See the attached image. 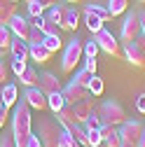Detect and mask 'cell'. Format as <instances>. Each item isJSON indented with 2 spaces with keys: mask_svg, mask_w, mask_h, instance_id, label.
Wrapping results in <instances>:
<instances>
[{
  "mask_svg": "<svg viewBox=\"0 0 145 147\" xmlns=\"http://www.w3.org/2000/svg\"><path fill=\"white\" fill-rule=\"evenodd\" d=\"M30 124H33V117H30V107L26 105L24 98L16 100L14 105V115H12V138H14V145L16 147H28V138H30Z\"/></svg>",
  "mask_w": 145,
  "mask_h": 147,
  "instance_id": "cell-1",
  "label": "cell"
},
{
  "mask_svg": "<svg viewBox=\"0 0 145 147\" xmlns=\"http://www.w3.org/2000/svg\"><path fill=\"white\" fill-rule=\"evenodd\" d=\"M82 56H84V40H80L77 35H75V38L66 45V49H63L61 70H63V72H72V70H75V65L82 61Z\"/></svg>",
  "mask_w": 145,
  "mask_h": 147,
  "instance_id": "cell-2",
  "label": "cell"
},
{
  "mask_svg": "<svg viewBox=\"0 0 145 147\" xmlns=\"http://www.w3.org/2000/svg\"><path fill=\"white\" fill-rule=\"evenodd\" d=\"M98 115L103 119V124H110V126H122L126 121V110L117 103V100H105L98 105Z\"/></svg>",
  "mask_w": 145,
  "mask_h": 147,
  "instance_id": "cell-3",
  "label": "cell"
},
{
  "mask_svg": "<svg viewBox=\"0 0 145 147\" xmlns=\"http://www.w3.org/2000/svg\"><path fill=\"white\" fill-rule=\"evenodd\" d=\"M59 131H61V124L56 119H42L38 124V136L45 147H59Z\"/></svg>",
  "mask_w": 145,
  "mask_h": 147,
  "instance_id": "cell-4",
  "label": "cell"
},
{
  "mask_svg": "<svg viewBox=\"0 0 145 147\" xmlns=\"http://www.w3.org/2000/svg\"><path fill=\"white\" fill-rule=\"evenodd\" d=\"M94 40L98 42V49L105 51V54H110V56H119V54H122V47H119L117 38H115L110 30L101 28L98 33H94Z\"/></svg>",
  "mask_w": 145,
  "mask_h": 147,
  "instance_id": "cell-5",
  "label": "cell"
},
{
  "mask_svg": "<svg viewBox=\"0 0 145 147\" xmlns=\"http://www.w3.org/2000/svg\"><path fill=\"white\" fill-rule=\"evenodd\" d=\"M138 35H140V16L138 12H129L122 24V40L124 45H129V42H136Z\"/></svg>",
  "mask_w": 145,
  "mask_h": 147,
  "instance_id": "cell-6",
  "label": "cell"
},
{
  "mask_svg": "<svg viewBox=\"0 0 145 147\" xmlns=\"http://www.w3.org/2000/svg\"><path fill=\"white\" fill-rule=\"evenodd\" d=\"M21 98L30 110H47V96L40 91V86H26Z\"/></svg>",
  "mask_w": 145,
  "mask_h": 147,
  "instance_id": "cell-7",
  "label": "cell"
},
{
  "mask_svg": "<svg viewBox=\"0 0 145 147\" xmlns=\"http://www.w3.org/2000/svg\"><path fill=\"white\" fill-rule=\"evenodd\" d=\"M61 94H63V98H66V105H75L77 100H82V98L89 96V89L82 86V84H77L75 80H72V82H68V84L61 89Z\"/></svg>",
  "mask_w": 145,
  "mask_h": 147,
  "instance_id": "cell-8",
  "label": "cell"
},
{
  "mask_svg": "<svg viewBox=\"0 0 145 147\" xmlns=\"http://www.w3.org/2000/svg\"><path fill=\"white\" fill-rule=\"evenodd\" d=\"M94 98H96V96L89 94L87 98L77 100L75 105H70V107H72V115H75V119H77L80 124H84V121L89 119V115H91L94 110H96V100H94Z\"/></svg>",
  "mask_w": 145,
  "mask_h": 147,
  "instance_id": "cell-9",
  "label": "cell"
},
{
  "mask_svg": "<svg viewBox=\"0 0 145 147\" xmlns=\"http://www.w3.org/2000/svg\"><path fill=\"white\" fill-rule=\"evenodd\" d=\"M143 133H145V126H143L140 121H124V124L119 126V136H122L124 142H133V145H136Z\"/></svg>",
  "mask_w": 145,
  "mask_h": 147,
  "instance_id": "cell-10",
  "label": "cell"
},
{
  "mask_svg": "<svg viewBox=\"0 0 145 147\" xmlns=\"http://www.w3.org/2000/svg\"><path fill=\"white\" fill-rule=\"evenodd\" d=\"M9 30L14 38H21V40H28V33H30V19L28 16H21L19 12H16L12 19H9Z\"/></svg>",
  "mask_w": 145,
  "mask_h": 147,
  "instance_id": "cell-11",
  "label": "cell"
},
{
  "mask_svg": "<svg viewBox=\"0 0 145 147\" xmlns=\"http://www.w3.org/2000/svg\"><path fill=\"white\" fill-rule=\"evenodd\" d=\"M38 86H40V91L45 96H49V94H56V91H61L63 86H61V80L54 75V72H40V80H38Z\"/></svg>",
  "mask_w": 145,
  "mask_h": 147,
  "instance_id": "cell-12",
  "label": "cell"
},
{
  "mask_svg": "<svg viewBox=\"0 0 145 147\" xmlns=\"http://www.w3.org/2000/svg\"><path fill=\"white\" fill-rule=\"evenodd\" d=\"M122 54H124V59L129 61L133 68H145V51H143V49H140L136 42H129V45H124Z\"/></svg>",
  "mask_w": 145,
  "mask_h": 147,
  "instance_id": "cell-13",
  "label": "cell"
},
{
  "mask_svg": "<svg viewBox=\"0 0 145 147\" xmlns=\"http://www.w3.org/2000/svg\"><path fill=\"white\" fill-rule=\"evenodd\" d=\"M49 56H51V51H49L42 42H38V45H28V59L35 61L38 65H45V63L49 61Z\"/></svg>",
  "mask_w": 145,
  "mask_h": 147,
  "instance_id": "cell-14",
  "label": "cell"
},
{
  "mask_svg": "<svg viewBox=\"0 0 145 147\" xmlns=\"http://www.w3.org/2000/svg\"><path fill=\"white\" fill-rule=\"evenodd\" d=\"M9 54L16 61H28V42L21 40V38H14L12 45H9Z\"/></svg>",
  "mask_w": 145,
  "mask_h": 147,
  "instance_id": "cell-15",
  "label": "cell"
},
{
  "mask_svg": "<svg viewBox=\"0 0 145 147\" xmlns=\"http://www.w3.org/2000/svg\"><path fill=\"white\" fill-rule=\"evenodd\" d=\"M0 98H3L5 107H14L16 100H19V89H16V84L5 82V84H3V94H0Z\"/></svg>",
  "mask_w": 145,
  "mask_h": 147,
  "instance_id": "cell-16",
  "label": "cell"
},
{
  "mask_svg": "<svg viewBox=\"0 0 145 147\" xmlns=\"http://www.w3.org/2000/svg\"><path fill=\"white\" fill-rule=\"evenodd\" d=\"M77 26H80V12L75 7H68L66 9V16H63V24H61V30L77 33Z\"/></svg>",
  "mask_w": 145,
  "mask_h": 147,
  "instance_id": "cell-17",
  "label": "cell"
},
{
  "mask_svg": "<svg viewBox=\"0 0 145 147\" xmlns=\"http://www.w3.org/2000/svg\"><path fill=\"white\" fill-rule=\"evenodd\" d=\"M14 14H16V3H12V0H0V26H7Z\"/></svg>",
  "mask_w": 145,
  "mask_h": 147,
  "instance_id": "cell-18",
  "label": "cell"
},
{
  "mask_svg": "<svg viewBox=\"0 0 145 147\" xmlns=\"http://www.w3.org/2000/svg\"><path fill=\"white\" fill-rule=\"evenodd\" d=\"M38 80H40L38 68H30V65H26V70L19 75V84L24 86H38Z\"/></svg>",
  "mask_w": 145,
  "mask_h": 147,
  "instance_id": "cell-19",
  "label": "cell"
},
{
  "mask_svg": "<svg viewBox=\"0 0 145 147\" xmlns=\"http://www.w3.org/2000/svg\"><path fill=\"white\" fill-rule=\"evenodd\" d=\"M56 121L61 124V128H70L72 124L77 121V119H75V115H72V107H70V105H66L61 112H56Z\"/></svg>",
  "mask_w": 145,
  "mask_h": 147,
  "instance_id": "cell-20",
  "label": "cell"
},
{
  "mask_svg": "<svg viewBox=\"0 0 145 147\" xmlns=\"http://www.w3.org/2000/svg\"><path fill=\"white\" fill-rule=\"evenodd\" d=\"M47 107L51 110L54 115H56V112H61V110L66 107V98H63V94H61V91H56V94H49V96H47Z\"/></svg>",
  "mask_w": 145,
  "mask_h": 147,
  "instance_id": "cell-21",
  "label": "cell"
},
{
  "mask_svg": "<svg viewBox=\"0 0 145 147\" xmlns=\"http://www.w3.org/2000/svg\"><path fill=\"white\" fill-rule=\"evenodd\" d=\"M66 131L72 136V138H75L82 147H87V126L84 124H80V121H75V124H72L70 128H66Z\"/></svg>",
  "mask_w": 145,
  "mask_h": 147,
  "instance_id": "cell-22",
  "label": "cell"
},
{
  "mask_svg": "<svg viewBox=\"0 0 145 147\" xmlns=\"http://www.w3.org/2000/svg\"><path fill=\"white\" fill-rule=\"evenodd\" d=\"M66 9H68V7H66L63 3H56L54 7H49L45 14L49 16L51 21H56V24H59V28H61V24H63V16H66Z\"/></svg>",
  "mask_w": 145,
  "mask_h": 147,
  "instance_id": "cell-23",
  "label": "cell"
},
{
  "mask_svg": "<svg viewBox=\"0 0 145 147\" xmlns=\"http://www.w3.org/2000/svg\"><path fill=\"white\" fill-rule=\"evenodd\" d=\"M84 24H87V28L91 30V33H98V30L103 28L105 21L101 19L98 14H94V12H84Z\"/></svg>",
  "mask_w": 145,
  "mask_h": 147,
  "instance_id": "cell-24",
  "label": "cell"
},
{
  "mask_svg": "<svg viewBox=\"0 0 145 147\" xmlns=\"http://www.w3.org/2000/svg\"><path fill=\"white\" fill-rule=\"evenodd\" d=\"M98 145H103L101 128H91V126H87V147H98Z\"/></svg>",
  "mask_w": 145,
  "mask_h": 147,
  "instance_id": "cell-25",
  "label": "cell"
},
{
  "mask_svg": "<svg viewBox=\"0 0 145 147\" xmlns=\"http://www.w3.org/2000/svg\"><path fill=\"white\" fill-rule=\"evenodd\" d=\"M126 7H129V0H110V3H108V12H110V16L124 14Z\"/></svg>",
  "mask_w": 145,
  "mask_h": 147,
  "instance_id": "cell-26",
  "label": "cell"
},
{
  "mask_svg": "<svg viewBox=\"0 0 145 147\" xmlns=\"http://www.w3.org/2000/svg\"><path fill=\"white\" fill-rule=\"evenodd\" d=\"M42 45L54 54V51H59L61 47H63V40H61V35H45V40H42Z\"/></svg>",
  "mask_w": 145,
  "mask_h": 147,
  "instance_id": "cell-27",
  "label": "cell"
},
{
  "mask_svg": "<svg viewBox=\"0 0 145 147\" xmlns=\"http://www.w3.org/2000/svg\"><path fill=\"white\" fill-rule=\"evenodd\" d=\"M59 147H82V145L72 138L66 128H61V131H59Z\"/></svg>",
  "mask_w": 145,
  "mask_h": 147,
  "instance_id": "cell-28",
  "label": "cell"
},
{
  "mask_svg": "<svg viewBox=\"0 0 145 147\" xmlns=\"http://www.w3.org/2000/svg\"><path fill=\"white\" fill-rule=\"evenodd\" d=\"M14 40V35L9 30V26H0V47H3L5 51H9V45Z\"/></svg>",
  "mask_w": 145,
  "mask_h": 147,
  "instance_id": "cell-29",
  "label": "cell"
},
{
  "mask_svg": "<svg viewBox=\"0 0 145 147\" xmlns=\"http://www.w3.org/2000/svg\"><path fill=\"white\" fill-rule=\"evenodd\" d=\"M26 9H28V19H35V16H42L45 14V7L35 0H26Z\"/></svg>",
  "mask_w": 145,
  "mask_h": 147,
  "instance_id": "cell-30",
  "label": "cell"
},
{
  "mask_svg": "<svg viewBox=\"0 0 145 147\" xmlns=\"http://www.w3.org/2000/svg\"><path fill=\"white\" fill-rule=\"evenodd\" d=\"M84 12H94V14H98L103 21H108V19H110V12H108V7H103V5H96V3H89V5L84 7Z\"/></svg>",
  "mask_w": 145,
  "mask_h": 147,
  "instance_id": "cell-31",
  "label": "cell"
},
{
  "mask_svg": "<svg viewBox=\"0 0 145 147\" xmlns=\"http://www.w3.org/2000/svg\"><path fill=\"white\" fill-rule=\"evenodd\" d=\"M87 89H89V94H91V96H101V94H103V89H105V84H103V80H101L98 75H94Z\"/></svg>",
  "mask_w": 145,
  "mask_h": 147,
  "instance_id": "cell-32",
  "label": "cell"
},
{
  "mask_svg": "<svg viewBox=\"0 0 145 147\" xmlns=\"http://www.w3.org/2000/svg\"><path fill=\"white\" fill-rule=\"evenodd\" d=\"M42 40H45V33H42L38 26L30 24V33H28V40H26V42H28V45H38V42H42Z\"/></svg>",
  "mask_w": 145,
  "mask_h": 147,
  "instance_id": "cell-33",
  "label": "cell"
},
{
  "mask_svg": "<svg viewBox=\"0 0 145 147\" xmlns=\"http://www.w3.org/2000/svg\"><path fill=\"white\" fill-rule=\"evenodd\" d=\"M91 77H94V75H91L89 70H84V68L75 72V82H77V84H82V86H89V82H91Z\"/></svg>",
  "mask_w": 145,
  "mask_h": 147,
  "instance_id": "cell-34",
  "label": "cell"
},
{
  "mask_svg": "<svg viewBox=\"0 0 145 147\" xmlns=\"http://www.w3.org/2000/svg\"><path fill=\"white\" fill-rule=\"evenodd\" d=\"M84 126H91V128H101V126H103V119H101V115H98V107L89 115V119L84 121Z\"/></svg>",
  "mask_w": 145,
  "mask_h": 147,
  "instance_id": "cell-35",
  "label": "cell"
},
{
  "mask_svg": "<svg viewBox=\"0 0 145 147\" xmlns=\"http://www.w3.org/2000/svg\"><path fill=\"white\" fill-rule=\"evenodd\" d=\"M101 49H98V42L91 38V40H84V56H96Z\"/></svg>",
  "mask_w": 145,
  "mask_h": 147,
  "instance_id": "cell-36",
  "label": "cell"
},
{
  "mask_svg": "<svg viewBox=\"0 0 145 147\" xmlns=\"http://www.w3.org/2000/svg\"><path fill=\"white\" fill-rule=\"evenodd\" d=\"M9 70L14 72V75H16V77H19V75H21V72L26 70V61H16V59H12V61H9Z\"/></svg>",
  "mask_w": 145,
  "mask_h": 147,
  "instance_id": "cell-37",
  "label": "cell"
},
{
  "mask_svg": "<svg viewBox=\"0 0 145 147\" xmlns=\"http://www.w3.org/2000/svg\"><path fill=\"white\" fill-rule=\"evenodd\" d=\"M96 68H98L96 56H84V70H89L91 75H96Z\"/></svg>",
  "mask_w": 145,
  "mask_h": 147,
  "instance_id": "cell-38",
  "label": "cell"
},
{
  "mask_svg": "<svg viewBox=\"0 0 145 147\" xmlns=\"http://www.w3.org/2000/svg\"><path fill=\"white\" fill-rule=\"evenodd\" d=\"M0 147H16L12 133H3V131H0Z\"/></svg>",
  "mask_w": 145,
  "mask_h": 147,
  "instance_id": "cell-39",
  "label": "cell"
},
{
  "mask_svg": "<svg viewBox=\"0 0 145 147\" xmlns=\"http://www.w3.org/2000/svg\"><path fill=\"white\" fill-rule=\"evenodd\" d=\"M7 75H9V65L0 59V84H5L7 82Z\"/></svg>",
  "mask_w": 145,
  "mask_h": 147,
  "instance_id": "cell-40",
  "label": "cell"
},
{
  "mask_svg": "<svg viewBox=\"0 0 145 147\" xmlns=\"http://www.w3.org/2000/svg\"><path fill=\"white\" fill-rule=\"evenodd\" d=\"M136 110L140 115H145V94H138V98H136Z\"/></svg>",
  "mask_w": 145,
  "mask_h": 147,
  "instance_id": "cell-41",
  "label": "cell"
},
{
  "mask_svg": "<svg viewBox=\"0 0 145 147\" xmlns=\"http://www.w3.org/2000/svg\"><path fill=\"white\" fill-rule=\"evenodd\" d=\"M28 147H45V145H42L40 136H35V133H30V138H28Z\"/></svg>",
  "mask_w": 145,
  "mask_h": 147,
  "instance_id": "cell-42",
  "label": "cell"
},
{
  "mask_svg": "<svg viewBox=\"0 0 145 147\" xmlns=\"http://www.w3.org/2000/svg\"><path fill=\"white\" fill-rule=\"evenodd\" d=\"M7 110H9V107H3V110H0V131H3V126L7 124Z\"/></svg>",
  "mask_w": 145,
  "mask_h": 147,
  "instance_id": "cell-43",
  "label": "cell"
},
{
  "mask_svg": "<svg viewBox=\"0 0 145 147\" xmlns=\"http://www.w3.org/2000/svg\"><path fill=\"white\" fill-rule=\"evenodd\" d=\"M35 3H40V5L45 7V12H47L49 7H54V5H56V3H59V0H35Z\"/></svg>",
  "mask_w": 145,
  "mask_h": 147,
  "instance_id": "cell-44",
  "label": "cell"
},
{
  "mask_svg": "<svg viewBox=\"0 0 145 147\" xmlns=\"http://www.w3.org/2000/svg\"><path fill=\"white\" fill-rule=\"evenodd\" d=\"M136 45H138V47H140V49L145 51V35H143V33H140L138 38H136Z\"/></svg>",
  "mask_w": 145,
  "mask_h": 147,
  "instance_id": "cell-45",
  "label": "cell"
},
{
  "mask_svg": "<svg viewBox=\"0 0 145 147\" xmlns=\"http://www.w3.org/2000/svg\"><path fill=\"white\" fill-rule=\"evenodd\" d=\"M138 16H140V33L145 35V12H138Z\"/></svg>",
  "mask_w": 145,
  "mask_h": 147,
  "instance_id": "cell-46",
  "label": "cell"
},
{
  "mask_svg": "<svg viewBox=\"0 0 145 147\" xmlns=\"http://www.w3.org/2000/svg\"><path fill=\"white\" fill-rule=\"evenodd\" d=\"M136 147H145V133H143V136H140V140H138V142H136Z\"/></svg>",
  "mask_w": 145,
  "mask_h": 147,
  "instance_id": "cell-47",
  "label": "cell"
},
{
  "mask_svg": "<svg viewBox=\"0 0 145 147\" xmlns=\"http://www.w3.org/2000/svg\"><path fill=\"white\" fill-rule=\"evenodd\" d=\"M119 147H136V145H133V142H124V140H122V145H119Z\"/></svg>",
  "mask_w": 145,
  "mask_h": 147,
  "instance_id": "cell-48",
  "label": "cell"
},
{
  "mask_svg": "<svg viewBox=\"0 0 145 147\" xmlns=\"http://www.w3.org/2000/svg\"><path fill=\"white\" fill-rule=\"evenodd\" d=\"M3 56H5V49H3V47H0V59H3Z\"/></svg>",
  "mask_w": 145,
  "mask_h": 147,
  "instance_id": "cell-49",
  "label": "cell"
},
{
  "mask_svg": "<svg viewBox=\"0 0 145 147\" xmlns=\"http://www.w3.org/2000/svg\"><path fill=\"white\" fill-rule=\"evenodd\" d=\"M3 107H5V103H3V98H0V110H3Z\"/></svg>",
  "mask_w": 145,
  "mask_h": 147,
  "instance_id": "cell-50",
  "label": "cell"
},
{
  "mask_svg": "<svg viewBox=\"0 0 145 147\" xmlns=\"http://www.w3.org/2000/svg\"><path fill=\"white\" fill-rule=\"evenodd\" d=\"M66 3H80V0H66Z\"/></svg>",
  "mask_w": 145,
  "mask_h": 147,
  "instance_id": "cell-51",
  "label": "cell"
},
{
  "mask_svg": "<svg viewBox=\"0 0 145 147\" xmlns=\"http://www.w3.org/2000/svg\"><path fill=\"white\" fill-rule=\"evenodd\" d=\"M0 94H3V84H0Z\"/></svg>",
  "mask_w": 145,
  "mask_h": 147,
  "instance_id": "cell-52",
  "label": "cell"
},
{
  "mask_svg": "<svg viewBox=\"0 0 145 147\" xmlns=\"http://www.w3.org/2000/svg\"><path fill=\"white\" fill-rule=\"evenodd\" d=\"M12 3H19V0H12Z\"/></svg>",
  "mask_w": 145,
  "mask_h": 147,
  "instance_id": "cell-53",
  "label": "cell"
},
{
  "mask_svg": "<svg viewBox=\"0 0 145 147\" xmlns=\"http://www.w3.org/2000/svg\"><path fill=\"white\" fill-rule=\"evenodd\" d=\"M138 3H145V0H138Z\"/></svg>",
  "mask_w": 145,
  "mask_h": 147,
  "instance_id": "cell-54",
  "label": "cell"
},
{
  "mask_svg": "<svg viewBox=\"0 0 145 147\" xmlns=\"http://www.w3.org/2000/svg\"><path fill=\"white\" fill-rule=\"evenodd\" d=\"M98 147H105V145H98Z\"/></svg>",
  "mask_w": 145,
  "mask_h": 147,
  "instance_id": "cell-55",
  "label": "cell"
}]
</instances>
